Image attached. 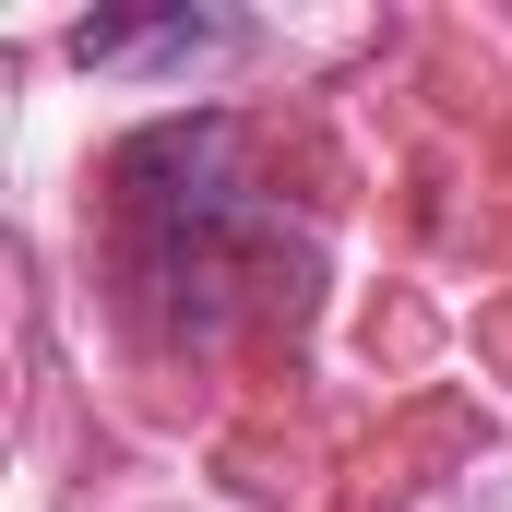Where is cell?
Here are the masks:
<instances>
[{
	"instance_id": "7a4b0ae2",
	"label": "cell",
	"mask_w": 512,
	"mask_h": 512,
	"mask_svg": "<svg viewBox=\"0 0 512 512\" xmlns=\"http://www.w3.org/2000/svg\"><path fill=\"white\" fill-rule=\"evenodd\" d=\"M203 48H239V24H215V12H96V24H72V60H203Z\"/></svg>"
},
{
	"instance_id": "6da1fadb",
	"label": "cell",
	"mask_w": 512,
	"mask_h": 512,
	"mask_svg": "<svg viewBox=\"0 0 512 512\" xmlns=\"http://www.w3.org/2000/svg\"><path fill=\"white\" fill-rule=\"evenodd\" d=\"M120 203H131V262H143V286H155L191 334H215L227 298L274 262V215L251 203V179H239V131L227 120L143 131L120 155Z\"/></svg>"
}]
</instances>
